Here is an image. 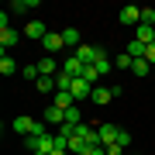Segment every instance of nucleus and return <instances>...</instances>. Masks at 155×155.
<instances>
[{
  "label": "nucleus",
  "instance_id": "f257e3e1",
  "mask_svg": "<svg viewBox=\"0 0 155 155\" xmlns=\"http://www.w3.org/2000/svg\"><path fill=\"white\" fill-rule=\"evenodd\" d=\"M24 148L28 152H35V155H52L55 152V134H41V138H24Z\"/></svg>",
  "mask_w": 155,
  "mask_h": 155
},
{
  "label": "nucleus",
  "instance_id": "f03ea898",
  "mask_svg": "<svg viewBox=\"0 0 155 155\" xmlns=\"http://www.w3.org/2000/svg\"><path fill=\"white\" fill-rule=\"evenodd\" d=\"M76 59L83 62V66H97L100 59H107V52L100 48V45H90V41H83V45L76 48Z\"/></svg>",
  "mask_w": 155,
  "mask_h": 155
},
{
  "label": "nucleus",
  "instance_id": "7ed1b4c3",
  "mask_svg": "<svg viewBox=\"0 0 155 155\" xmlns=\"http://www.w3.org/2000/svg\"><path fill=\"white\" fill-rule=\"evenodd\" d=\"M117 93H121V86H100V83H97V86H93V93H90V100H93L97 107H107Z\"/></svg>",
  "mask_w": 155,
  "mask_h": 155
},
{
  "label": "nucleus",
  "instance_id": "20e7f679",
  "mask_svg": "<svg viewBox=\"0 0 155 155\" xmlns=\"http://www.w3.org/2000/svg\"><path fill=\"white\" fill-rule=\"evenodd\" d=\"M117 21H121V24H134V28H138V24H141V7H134V4L121 7V14H117Z\"/></svg>",
  "mask_w": 155,
  "mask_h": 155
},
{
  "label": "nucleus",
  "instance_id": "39448f33",
  "mask_svg": "<svg viewBox=\"0 0 155 155\" xmlns=\"http://www.w3.org/2000/svg\"><path fill=\"white\" fill-rule=\"evenodd\" d=\"M62 31H48L45 35V41H41V48H45V55H55V52H62Z\"/></svg>",
  "mask_w": 155,
  "mask_h": 155
},
{
  "label": "nucleus",
  "instance_id": "423d86ee",
  "mask_svg": "<svg viewBox=\"0 0 155 155\" xmlns=\"http://www.w3.org/2000/svg\"><path fill=\"white\" fill-rule=\"evenodd\" d=\"M97 131H100V145L107 148V145H114V141H117V134H121V127H117V124H100Z\"/></svg>",
  "mask_w": 155,
  "mask_h": 155
},
{
  "label": "nucleus",
  "instance_id": "0eeeda50",
  "mask_svg": "<svg viewBox=\"0 0 155 155\" xmlns=\"http://www.w3.org/2000/svg\"><path fill=\"white\" fill-rule=\"evenodd\" d=\"M52 107H59V110H69V107H76V97H72L69 90H55V100H52Z\"/></svg>",
  "mask_w": 155,
  "mask_h": 155
},
{
  "label": "nucleus",
  "instance_id": "6e6552de",
  "mask_svg": "<svg viewBox=\"0 0 155 155\" xmlns=\"http://www.w3.org/2000/svg\"><path fill=\"white\" fill-rule=\"evenodd\" d=\"M69 93L76 97V100H90V93H93V86H90L86 79H72V86H69Z\"/></svg>",
  "mask_w": 155,
  "mask_h": 155
},
{
  "label": "nucleus",
  "instance_id": "1a4fd4ad",
  "mask_svg": "<svg viewBox=\"0 0 155 155\" xmlns=\"http://www.w3.org/2000/svg\"><path fill=\"white\" fill-rule=\"evenodd\" d=\"M62 62H55V55H45V59H38V69H41V76H59V69Z\"/></svg>",
  "mask_w": 155,
  "mask_h": 155
},
{
  "label": "nucleus",
  "instance_id": "9d476101",
  "mask_svg": "<svg viewBox=\"0 0 155 155\" xmlns=\"http://www.w3.org/2000/svg\"><path fill=\"white\" fill-rule=\"evenodd\" d=\"M24 35H28V38H35V41H45V35H48V28H45V24L38 21V17H35V21H28V28H24Z\"/></svg>",
  "mask_w": 155,
  "mask_h": 155
},
{
  "label": "nucleus",
  "instance_id": "9b49d317",
  "mask_svg": "<svg viewBox=\"0 0 155 155\" xmlns=\"http://www.w3.org/2000/svg\"><path fill=\"white\" fill-rule=\"evenodd\" d=\"M83 69H86V66H83V62H79L76 55H69L66 62H62V72H69L72 79H79V76H83Z\"/></svg>",
  "mask_w": 155,
  "mask_h": 155
},
{
  "label": "nucleus",
  "instance_id": "f8f14e48",
  "mask_svg": "<svg viewBox=\"0 0 155 155\" xmlns=\"http://www.w3.org/2000/svg\"><path fill=\"white\" fill-rule=\"evenodd\" d=\"M17 41H21V38H17V31H14V28H0V48H4V52H7V48H14Z\"/></svg>",
  "mask_w": 155,
  "mask_h": 155
},
{
  "label": "nucleus",
  "instance_id": "ddd939ff",
  "mask_svg": "<svg viewBox=\"0 0 155 155\" xmlns=\"http://www.w3.org/2000/svg\"><path fill=\"white\" fill-rule=\"evenodd\" d=\"M127 55H131V59H145V52H148V45H145V41H138V38H131V41H127Z\"/></svg>",
  "mask_w": 155,
  "mask_h": 155
},
{
  "label": "nucleus",
  "instance_id": "4468645a",
  "mask_svg": "<svg viewBox=\"0 0 155 155\" xmlns=\"http://www.w3.org/2000/svg\"><path fill=\"white\" fill-rule=\"evenodd\" d=\"M134 38L145 41V45H155V28H148V24H138V28H134Z\"/></svg>",
  "mask_w": 155,
  "mask_h": 155
},
{
  "label": "nucleus",
  "instance_id": "2eb2a0df",
  "mask_svg": "<svg viewBox=\"0 0 155 155\" xmlns=\"http://www.w3.org/2000/svg\"><path fill=\"white\" fill-rule=\"evenodd\" d=\"M45 124H66V110H59V107H48V110H45Z\"/></svg>",
  "mask_w": 155,
  "mask_h": 155
},
{
  "label": "nucleus",
  "instance_id": "dca6fc26",
  "mask_svg": "<svg viewBox=\"0 0 155 155\" xmlns=\"http://www.w3.org/2000/svg\"><path fill=\"white\" fill-rule=\"evenodd\" d=\"M62 41H66L69 48H79V45H83V35H79L76 28H66V31H62Z\"/></svg>",
  "mask_w": 155,
  "mask_h": 155
},
{
  "label": "nucleus",
  "instance_id": "f3484780",
  "mask_svg": "<svg viewBox=\"0 0 155 155\" xmlns=\"http://www.w3.org/2000/svg\"><path fill=\"white\" fill-rule=\"evenodd\" d=\"M14 14H28V11H38V0H14L11 4Z\"/></svg>",
  "mask_w": 155,
  "mask_h": 155
},
{
  "label": "nucleus",
  "instance_id": "a211bd4d",
  "mask_svg": "<svg viewBox=\"0 0 155 155\" xmlns=\"http://www.w3.org/2000/svg\"><path fill=\"white\" fill-rule=\"evenodd\" d=\"M35 90H38V93H55V90H59L55 86V76H41L38 83H35Z\"/></svg>",
  "mask_w": 155,
  "mask_h": 155
},
{
  "label": "nucleus",
  "instance_id": "6ab92c4d",
  "mask_svg": "<svg viewBox=\"0 0 155 155\" xmlns=\"http://www.w3.org/2000/svg\"><path fill=\"white\" fill-rule=\"evenodd\" d=\"M0 72H4V76H14V72H17V62L7 55V52L0 55Z\"/></svg>",
  "mask_w": 155,
  "mask_h": 155
},
{
  "label": "nucleus",
  "instance_id": "aec40b11",
  "mask_svg": "<svg viewBox=\"0 0 155 155\" xmlns=\"http://www.w3.org/2000/svg\"><path fill=\"white\" fill-rule=\"evenodd\" d=\"M131 72H134V76H141V79H145V76H148V72H152V62H148V59H134Z\"/></svg>",
  "mask_w": 155,
  "mask_h": 155
},
{
  "label": "nucleus",
  "instance_id": "412c9836",
  "mask_svg": "<svg viewBox=\"0 0 155 155\" xmlns=\"http://www.w3.org/2000/svg\"><path fill=\"white\" fill-rule=\"evenodd\" d=\"M79 79H86L90 86H97V83H100V72H97V66H86V69H83V76H79Z\"/></svg>",
  "mask_w": 155,
  "mask_h": 155
},
{
  "label": "nucleus",
  "instance_id": "4be33fe9",
  "mask_svg": "<svg viewBox=\"0 0 155 155\" xmlns=\"http://www.w3.org/2000/svg\"><path fill=\"white\" fill-rule=\"evenodd\" d=\"M66 124H83V110L79 107H69L66 110Z\"/></svg>",
  "mask_w": 155,
  "mask_h": 155
},
{
  "label": "nucleus",
  "instance_id": "5701e85b",
  "mask_svg": "<svg viewBox=\"0 0 155 155\" xmlns=\"http://www.w3.org/2000/svg\"><path fill=\"white\" fill-rule=\"evenodd\" d=\"M134 66V59L127 55V52H121V55H117V62H114V69H131Z\"/></svg>",
  "mask_w": 155,
  "mask_h": 155
},
{
  "label": "nucleus",
  "instance_id": "b1692460",
  "mask_svg": "<svg viewBox=\"0 0 155 155\" xmlns=\"http://www.w3.org/2000/svg\"><path fill=\"white\" fill-rule=\"evenodd\" d=\"M141 24L155 28V11H152V7H141Z\"/></svg>",
  "mask_w": 155,
  "mask_h": 155
},
{
  "label": "nucleus",
  "instance_id": "393cba45",
  "mask_svg": "<svg viewBox=\"0 0 155 155\" xmlns=\"http://www.w3.org/2000/svg\"><path fill=\"white\" fill-rule=\"evenodd\" d=\"M55 86L59 90H69L72 86V76H69V72H59V76H55Z\"/></svg>",
  "mask_w": 155,
  "mask_h": 155
},
{
  "label": "nucleus",
  "instance_id": "a878e982",
  "mask_svg": "<svg viewBox=\"0 0 155 155\" xmlns=\"http://www.w3.org/2000/svg\"><path fill=\"white\" fill-rule=\"evenodd\" d=\"M110 69H114V62H110V59H100V62H97V72H100V76H107Z\"/></svg>",
  "mask_w": 155,
  "mask_h": 155
},
{
  "label": "nucleus",
  "instance_id": "bb28decb",
  "mask_svg": "<svg viewBox=\"0 0 155 155\" xmlns=\"http://www.w3.org/2000/svg\"><path fill=\"white\" fill-rule=\"evenodd\" d=\"M114 145H121V148H127V145H131V131H124L121 127V134H117V141Z\"/></svg>",
  "mask_w": 155,
  "mask_h": 155
},
{
  "label": "nucleus",
  "instance_id": "cd10ccee",
  "mask_svg": "<svg viewBox=\"0 0 155 155\" xmlns=\"http://www.w3.org/2000/svg\"><path fill=\"white\" fill-rule=\"evenodd\" d=\"M83 155H107V148H104V145H90Z\"/></svg>",
  "mask_w": 155,
  "mask_h": 155
},
{
  "label": "nucleus",
  "instance_id": "c85d7f7f",
  "mask_svg": "<svg viewBox=\"0 0 155 155\" xmlns=\"http://www.w3.org/2000/svg\"><path fill=\"white\" fill-rule=\"evenodd\" d=\"M107 155H124V148L121 145H107Z\"/></svg>",
  "mask_w": 155,
  "mask_h": 155
},
{
  "label": "nucleus",
  "instance_id": "c756f323",
  "mask_svg": "<svg viewBox=\"0 0 155 155\" xmlns=\"http://www.w3.org/2000/svg\"><path fill=\"white\" fill-rule=\"evenodd\" d=\"M145 59H148L152 66H155V45H148V52H145Z\"/></svg>",
  "mask_w": 155,
  "mask_h": 155
},
{
  "label": "nucleus",
  "instance_id": "7c9ffc66",
  "mask_svg": "<svg viewBox=\"0 0 155 155\" xmlns=\"http://www.w3.org/2000/svg\"><path fill=\"white\" fill-rule=\"evenodd\" d=\"M52 155H69V152H62V148H55V152H52Z\"/></svg>",
  "mask_w": 155,
  "mask_h": 155
}]
</instances>
